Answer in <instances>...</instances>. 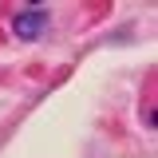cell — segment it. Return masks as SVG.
<instances>
[{
    "label": "cell",
    "instance_id": "obj_1",
    "mask_svg": "<svg viewBox=\"0 0 158 158\" xmlns=\"http://www.w3.org/2000/svg\"><path fill=\"white\" fill-rule=\"evenodd\" d=\"M40 32H48V12H20L16 16V36L20 40H36Z\"/></svg>",
    "mask_w": 158,
    "mask_h": 158
}]
</instances>
